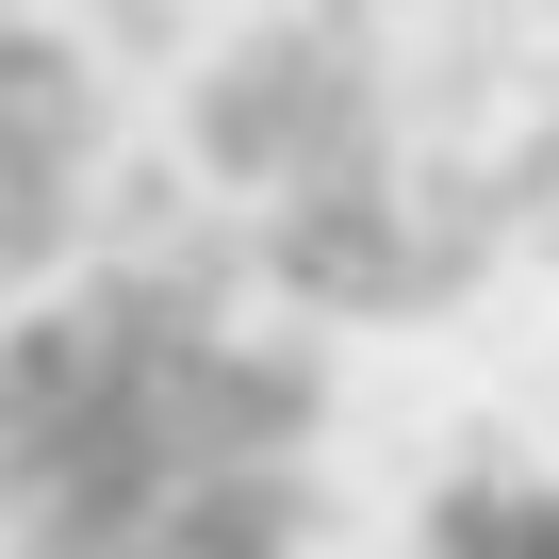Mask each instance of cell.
I'll list each match as a JSON object with an SVG mask.
<instances>
[{
	"label": "cell",
	"mask_w": 559,
	"mask_h": 559,
	"mask_svg": "<svg viewBox=\"0 0 559 559\" xmlns=\"http://www.w3.org/2000/svg\"><path fill=\"white\" fill-rule=\"evenodd\" d=\"M330 428L198 280H83L0 330V559H313Z\"/></svg>",
	"instance_id": "6da1fadb"
},
{
	"label": "cell",
	"mask_w": 559,
	"mask_h": 559,
	"mask_svg": "<svg viewBox=\"0 0 559 559\" xmlns=\"http://www.w3.org/2000/svg\"><path fill=\"white\" fill-rule=\"evenodd\" d=\"M412 559H559V412H543L526 444L461 461V477L428 493V543H412Z\"/></svg>",
	"instance_id": "7a4b0ae2"
}]
</instances>
